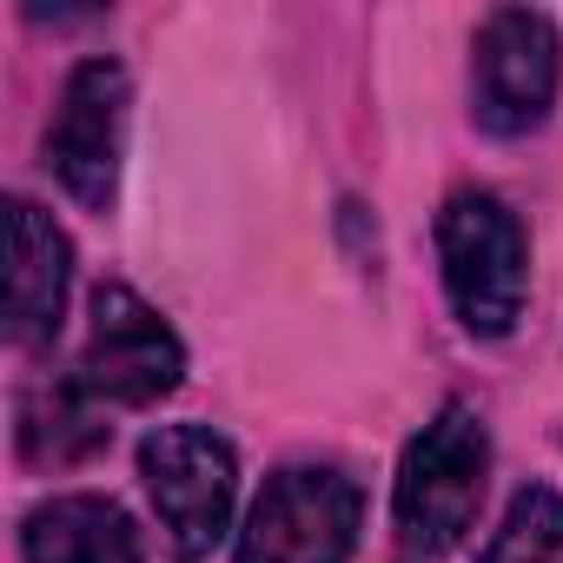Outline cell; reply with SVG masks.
<instances>
[{
  "instance_id": "1",
  "label": "cell",
  "mask_w": 563,
  "mask_h": 563,
  "mask_svg": "<svg viewBox=\"0 0 563 563\" xmlns=\"http://www.w3.org/2000/svg\"><path fill=\"white\" fill-rule=\"evenodd\" d=\"M438 258L457 319L477 339H504L530 292V245L517 212L484 186H457L438 212Z\"/></svg>"
},
{
  "instance_id": "2",
  "label": "cell",
  "mask_w": 563,
  "mask_h": 563,
  "mask_svg": "<svg viewBox=\"0 0 563 563\" xmlns=\"http://www.w3.org/2000/svg\"><path fill=\"white\" fill-rule=\"evenodd\" d=\"M484 477H490V438L477 424L471 405H444L398 464V530L411 550L438 556L457 550L464 530L477 523L484 504Z\"/></svg>"
},
{
  "instance_id": "3",
  "label": "cell",
  "mask_w": 563,
  "mask_h": 563,
  "mask_svg": "<svg viewBox=\"0 0 563 563\" xmlns=\"http://www.w3.org/2000/svg\"><path fill=\"white\" fill-rule=\"evenodd\" d=\"M140 477H146V497L159 510L173 556L199 563L232 523V497H239L232 444L206 424H159L140 444Z\"/></svg>"
},
{
  "instance_id": "4",
  "label": "cell",
  "mask_w": 563,
  "mask_h": 563,
  "mask_svg": "<svg viewBox=\"0 0 563 563\" xmlns=\"http://www.w3.org/2000/svg\"><path fill=\"white\" fill-rule=\"evenodd\" d=\"M358 517L365 497L345 471L292 464L258 490L239 530V563H345L358 543Z\"/></svg>"
},
{
  "instance_id": "5",
  "label": "cell",
  "mask_w": 563,
  "mask_h": 563,
  "mask_svg": "<svg viewBox=\"0 0 563 563\" xmlns=\"http://www.w3.org/2000/svg\"><path fill=\"white\" fill-rule=\"evenodd\" d=\"M563 87V47L556 27L530 8H497L477 27V60H471V100H477V126L484 133H530L550 120Z\"/></svg>"
},
{
  "instance_id": "6",
  "label": "cell",
  "mask_w": 563,
  "mask_h": 563,
  "mask_svg": "<svg viewBox=\"0 0 563 563\" xmlns=\"http://www.w3.org/2000/svg\"><path fill=\"white\" fill-rule=\"evenodd\" d=\"M186 372L179 332L126 286L93 292V325L80 352V391L100 405H159Z\"/></svg>"
},
{
  "instance_id": "7",
  "label": "cell",
  "mask_w": 563,
  "mask_h": 563,
  "mask_svg": "<svg viewBox=\"0 0 563 563\" xmlns=\"http://www.w3.org/2000/svg\"><path fill=\"white\" fill-rule=\"evenodd\" d=\"M120 140H126V74L113 60H80L60 87L47 126V166L80 206H107L120 186Z\"/></svg>"
},
{
  "instance_id": "8",
  "label": "cell",
  "mask_w": 563,
  "mask_h": 563,
  "mask_svg": "<svg viewBox=\"0 0 563 563\" xmlns=\"http://www.w3.org/2000/svg\"><path fill=\"white\" fill-rule=\"evenodd\" d=\"M8 332L14 345H47L67 312L74 245L34 199H8Z\"/></svg>"
},
{
  "instance_id": "9",
  "label": "cell",
  "mask_w": 563,
  "mask_h": 563,
  "mask_svg": "<svg viewBox=\"0 0 563 563\" xmlns=\"http://www.w3.org/2000/svg\"><path fill=\"white\" fill-rule=\"evenodd\" d=\"M27 563H140V537L107 497H54L21 530Z\"/></svg>"
},
{
  "instance_id": "10",
  "label": "cell",
  "mask_w": 563,
  "mask_h": 563,
  "mask_svg": "<svg viewBox=\"0 0 563 563\" xmlns=\"http://www.w3.org/2000/svg\"><path fill=\"white\" fill-rule=\"evenodd\" d=\"M477 563H563V490H517Z\"/></svg>"
},
{
  "instance_id": "11",
  "label": "cell",
  "mask_w": 563,
  "mask_h": 563,
  "mask_svg": "<svg viewBox=\"0 0 563 563\" xmlns=\"http://www.w3.org/2000/svg\"><path fill=\"white\" fill-rule=\"evenodd\" d=\"M80 398H87L80 385H74V391H34V398H27V411H21V444H27V457H41V464L54 457V464H60V457H80V451L100 444V424L80 411Z\"/></svg>"
}]
</instances>
